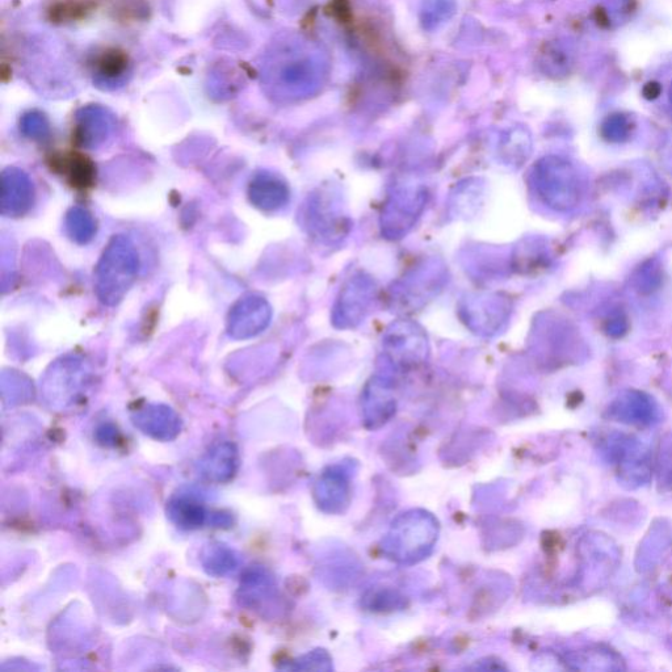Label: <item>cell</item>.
I'll list each match as a JSON object with an SVG mask.
<instances>
[{"label": "cell", "instance_id": "5", "mask_svg": "<svg viewBox=\"0 0 672 672\" xmlns=\"http://www.w3.org/2000/svg\"><path fill=\"white\" fill-rule=\"evenodd\" d=\"M86 377L87 368L84 361L79 357L66 356L52 365L45 377V386L52 390L54 396L60 393V396L66 399L77 396Z\"/></svg>", "mask_w": 672, "mask_h": 672}, {"label": "cell", "instance_id": "16", "mask_svg": "<svg viewBox=\"0 0 672 672\" xmlns=\"http://www.w3.org/2000/svg\"><path fill=\"white\" fill-rule=\"evenodd\" d=\"M126 57L123 53L113 52L105 53L102 58H100L99 66L100 70L107 75H117L125 69Z\"/></svg>", "mask_w": 672, "mask_h": 672}, {"label": "cell", "instance_id": "18", "mask_svg": "<svg viewBox=\"0 0 672 672\" xmlns=\"http://www.w3.org/2000/svg\"><path fill=\"white\" fill-rule=\"evenodd\" d=\"M87 7L81 3H63L58 4L52 10L53 18L58 20L77 19L86 14Z\"/></svg>", "mask_w": 672, "mask_h": 672}, {"label": "cell", "instance_id": "1", "mask_svg": "<svg viewBox=\"0 0 672 672\" xmlns=\"http://www.w3.org/2000/svg\"><path fill=\"white\" fill-rule=\"evenodd\" d=\"M140 258L132 239L115 235L108 242L95 270V292L107 306L119 305L136 281Z\"/></svg>", "mask_w": 672, "mask_h": 672}, {"label": "cell", "instance_id": "2", "mask_svg": "<svg viewBox=\"0 0 672 672\" xmlns=\"http://www.w3.org/2000/svg\"><path fill=\"white\" fill-rule=\"evenodd\" d=\"M540 199L557 212H571L581 204L583 184L577 168L565 159L549 157L533 170Z\"/></svg>", "mask_w": 672, "mask_h": 672}, {"label": "cell", "instance_id": "20", "mask_svg": "<svg viewBox=\"0 0 672 672\" xmlns=\"http://www.w3.org/2000/svg\"><path fill=\"white\" fill-rule=\"evenodd\" d=\"M606 331L609 336L612 338H621L624 334H627L628 331V321L620 315H616L609 319L606 326Z\"/></svg>", "mask_w": 672, "mask_h": 672}, {"label": "cell", "instance_id": "10", "mask_svg": "<svg viewBox=\"0 0 672 672\" xmlns=\"http://www.w3.org/2000/svg\"><path fill=\"white\" fill-rule=\"evenodd\" d=\"M237 457V449L233 444L220 445L205 461V473L212 480L228 481L233 478L237 470Z\"/></svg>", "mask_w": 672, "mask_h": 672}, {"label": "cell", "instance_id": "9", "mask_svg": "<svg viewBox=\"0 0 672 672\" xmlns=\"http://www.w3.org/2000/svg\"><path fill=\"white\" fill-rule=\"evenodd\" d=\"M136 426L144 430L145 434L154 436L157 439L174 438L179 430V419L174 411L166 406H149L141 413H138Z\"/></svg>", "mask_w": 672, "mask_h": 672}, {"label": "cell", "instance_id": "6", "mask_svg": "<svg viewBox=\"0 0 672 672\" xmlns=\"http://www.w3.org/2000/svg\"><path fill=\"white\" fill-rule=\"evenodd\" d=\"M249 199L255 208L263 212H276L289 201L287 184L271 172H259L251 179Z\"/></svg>", "mask_w": 672, "mask_h": 672}, {"label": "cell", "instance_id": "11", "mask_svg": "<svg viewBox=\"0 0 672 672\" xmlns=\"http://www.w3.org/2000/svg\"><path fill=\"white\" fill-rule=\"evenodd\" d=\"M168 516L178 527L192 529L204 524L205 510L192 497H179L168 503Z\"/></svg>", "mask_w": 672, "mask_h": 672}, {"label": "cell", "instance_id": "8", "mask_svg": "<svg viewBox=\"0 0 672 672\" xmlns=\"http://www.w3.org/2000/svg\"><path fill=\"white\" fill-rule=\"evenodd\" d=\"M423 200V193L418 192L417 189L415 191L405 189L397 193L393 197L392 204L388 205V212L385 214L386 220L393 217L394 221L385 228H393V234L406 233V229L414 224L419 209L423 207Z\"/></svg>", "mask_w": 672, "mask_h": 672}, {"label": "cell", "instance_id": "4", "mask_svg": "<svg viewBox=\"0 0 672 672\" xmlns=\"http://www.w3.org/2000/svg\"><path fill=\"white\" fill-rule=\"evenodd\" d=\"M35 201V186L27 172L16 167L3 171L0 184V212L6 217L24 216Z\"/></svg>", "mask_w": 672, "mask_h": 672}, {"label": "cell", "instance_id": "3", "mask_svg": "<svg viewBox=\"0 0 672 672\" xmlns=\"http://www.w3.org/2000/svg\"><path fill=\"white\" fill-rule=\"evenodd\" d=\"M271 318L272 309L266 298L250 294L235 302L230 309L228 333L235 340L255 338L267 329Z\"/></svg>", "mask_w": 672, "mask_h": 672}, {"label": "cell", "instance_id": "15", "mask_svg": "<svg viewBox=\"0 0 672 672\" xmlns=\"http://www.w3.org/2000/svg\"><path fill=\"white\" fill-rule=\"evenodd\" d=\"M208 562L205 564L210 574H225L226 571L233 570L237 561L228 549L214 548L210 550Z\"/></svg>", "mask_w": 672, "mask_h": 672}, {"label": "cell", "instance_id": "19", "mask_svg": "<svg viewBox=\"0 0 672 672\" xmlns=\"http://www.w3.org/2000/svg\"><path fill=\"white\" fill-rule=\"evenodd\" d=\"M327 12L340 23H348L351 20V6L348 0H331Z\"/></svg>", "mask_w": 672, "mask_h": 672}, {"label": "cell", "instance_id": "12", "mask_svg": "<svg viewBox=\"0 0 672 672\" xmlns=\"http://www.w3.org/2000/svg\"><path fill=\"white\" fill-rule=\"evenodd\" d=\"M65 230L71 241L78 245H87L94 239L98 226L94 216L86 208L74 207L66 214Z\"/></svg>", "mask_w": 672, "mask_h": 672}, {"label": "cell", "instance_id": "13", "mask_svg": "<svg viewBox=\"0 0 672 672\" xmlns=\"http://www.w3.org/2000/svg\"><path fill=\"white\" fill-rule=\"evenodd\" d=\"M63 174L67 175L75 187L86 188L94 180L95 170L91 162L82 155H70L61 163Z\"/></svg>", "mask_w": 672, "mask_h": 672}, {"label": "cell", "instance_id": "14", "mask_svg": "<svg viewBox=\"0 0 672 672\" xmlns=\"http://www.w3.org/2000/svg\"><path fill=\"white\" fill-rule=\"evenodd\" d=\"M634 287L640 293H651L659 287L662 280L661 266L657 260H649L642 264L633 277Z\"/></svg>", "mask_w": 672, "mask_h": 672}, {"label": "cell", "instance_id": "17", "mask_svg": "<svg viewBox=\"0 0 672 672\" xmlns=\"http://www.w3.org/2000/svg\"><path fill=\"white\" fill-rule=\"evenodd\" d=\"M603 133L609 141H624L625 138L628 137L629 125L627 124V121L621 119V117H616V119L608 121L606 126H604Z\"/></svg>", "mask_w": 672, "mask_h": 672}, {"label": "cell", "instance_id": "7", "mask_svg": "<svg viewBox=\"0 0 672 672\" xmlns=\"http://www.w3.org/2000/svg\"><path fill=\"white\" fill-rule=\"evenodd\" d=\"M372 289L371 281L363 277H357L348 284L340 297L339 308L336 310L339 313L340 326H344V323L354 326L355 322L364 318V313L367 312L369 302H371Z\"/></svg>", "mask_w": 672, "mask_h": 672}]
</instances>
